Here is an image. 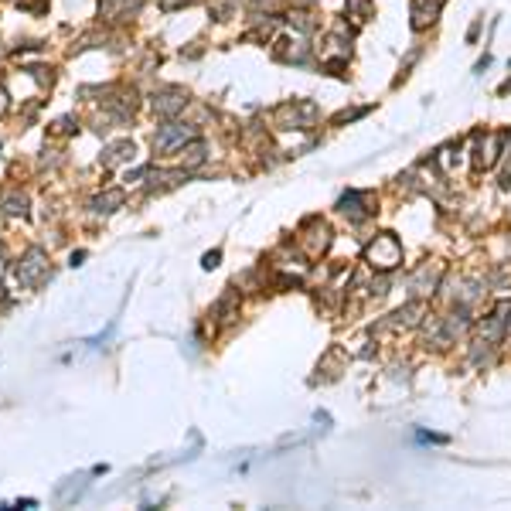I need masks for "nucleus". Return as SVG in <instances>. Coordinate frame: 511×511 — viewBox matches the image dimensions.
<instances>
[{"label": "nucleus", "instance_id": "7ed1b4c3", "mask_svg": "<svg viewBox=\"0 0 511 511\" xmlns=\"http://www.w3.org/2000/svg\"><path fill=\"white\" fill-rule=\"evenodd\" d=\"M188 137H191V130H181V123H167V126H160V133L154 137V147L167 150V147H174V144H181Z\"/></svg>", "mask_w": 511, "mask_h": 511}, {"label": "nucleus", "instance_id": "f257e3e1", "mask_svg": "<svg viewBox=\"0 0 511 511\" xmlns=\"http://www.w3.org/2000/svg\"><path fill=\"white\" fill-rule=\"evenodd\" d=\"M44 273H48V259H44V252H41V249H28L24 263L17 266V279H21V286H38Z\"/></svg>", "mask_w": 511, "mask_h": 511}, {"label": "nucleus", "instance_id": "20e7f679", "mask_svg": "<svg viewBox=\"0 0 511 511\" xmlns=\"http://www.w3.org/2000/svg\"><path fill=\"white\" fill-rule=\"evenodd\" d=\"M126 157H133V144H130V140H119V144H113V147H106L103 164L113 167V164H119V160H126Z\"/></svg>", "mask_w": 511, "mask_h": 511}, {"label": "nucleus", "instance_id": "0eeeda50", "mask_svg": "<svg viewBox=\"0 0 511 511\" xmlns=\"http://www.w3.org/2000/svg\"><path fill=\"white\" fill-rule=\"evenodd\" d=\"M7 110H10V99H7V92H3V89H0V116H3V113H7Z\"/></svg>", "mask_w": 511, "mask_h": 511}, {"label": "nucleus", "instance_id": "6e6552de", "mask_svg": "<svg viewBox=\"0 0 511 511\" xmlns=\"http://www.w3.org/2000/svg\"><path fill=\"white\" fill-rule=\"evenodd\" d=\"M215 263H218V252H208V256H205V266H208V270H211V266H215Z\"/></svg>", "mask_w": 511, "mask_h": 511}, {"label": "nucleus", "instance_id": "39448f33", "mask_svg": "<svg viewBox=\"0 0 511 511\" xmlns=\"http://www.w3.org/2000/svg\"><path fill=\"white\" fill-rule=\"evenodd\" d=\"M116 205H123V191H106L103 198H96V201H92V208H96V211H116Z\"/></svg>", "mask_w": 511, "mask_h": 511}, {"label": "nucleus", "instance_id": "f03ea898", "mask_svg": "<svg viewBox=\"0 0 511 511\" xmlns=\"http://www.w3.org/2000/svg\"><path fill=\"white\" fill-rule=\"evenodd\" d=\"M184 103H188V92H184V89H177V85H167V89L154 92V110H157V113H164V116L177 113Z\"/></svg>", "mask_w": 511, "mask_h": 511}, {"label": "nucleus", "instance_id": "423d86ee", "mask_svg": "<svg viewBox=\"0 0 511 511\" xmlns=\"http://www.w3.org/2000/svg\"><path fill=\"white\" fill-rule=\"evenodd\" d=\"M0 208L10 211V215H24V211H28V198L24 195H7L3 201H0Z\"/></svg>", "mask_w": 511, "mask_h": 511}]
</instances>
